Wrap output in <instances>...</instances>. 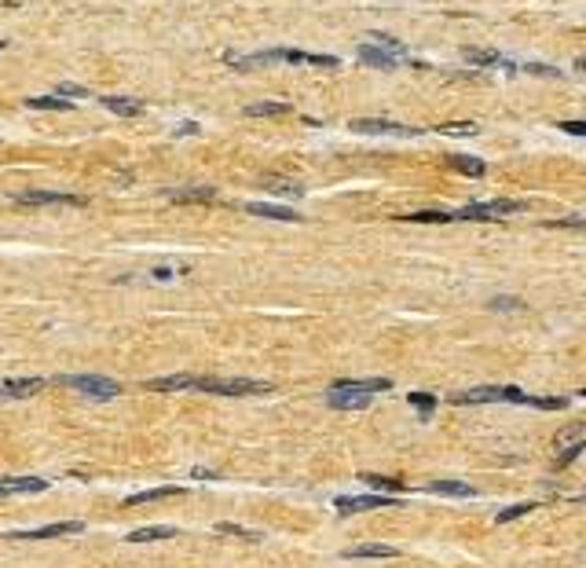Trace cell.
Segmentation results:
<instances>
[{
    "label": "cell",
    "instance_id": "cell-1",
    "mask_svg": "<svg viewBox=\"0 0 586 568\" xmlns=\"http://www.w3.org/2000/svg\"><path fill=\"white\" fill-rule=\"evenodd\" d=\"M454 407H469V403H528V393H520L513 385H480V388H469V393H454L451 396Z\"/></svg>",
    "mask_w": 586,
    "mask_h": 568
},
{
    "label": "cell",
    "instance_id": "cell-2",
    "mask_svg": "<svg viewBox=\"0 0 586 568\" xmlns=\"http://www.w3.org/2000/svg\"><path fill=\"white\" fill-rule=\"evenodd\" d=\"M202 393H220V396H257V393H271L268 381H253V378H198Z\"/></svg>",
    "mask_w": 586,
    "mask_h": 568
},
{
    "label": "cell",
    "instance_id": "cell-3",
    "mask_svg": "<svg viewBox=\"0 0 586 568\" xmlns=\"http://www.w3.org/2000/svg\"><path fill=\"white\" fill-rule=\"evenodd\" d=\"M62 385H70V388H77V393H85V396H92V400H114L121 393V385L114 381V378H103V374H62L59 378Z\"/></svg>",
    "mask_w": 586,
    "mask_h": 568
},
{
    "label": "cell",
    "instance_id": "cell-4",
    "mask_svg": "<svg viewBox=\"0 0 586 568\" xmlns=\"http://www.w3.org/2000/svg\"><path fill=\"white\" fill-rule=\"evenodd\" d=\"M524 202H513V198H498V202H480V205H465L454 213V220H498V217H510L520 213Z\"/></svg>",
    "mask_w": 586,
    "mask_h": 568
},
{
    "label": "cell",
    "instance_id": "cell-5",
    "mask_svg": "<svg viewBox=\"0 0 586 568\" xmlns=\"http://www.w3.org/2000/svg\"><path fill=\"white\" fill-rule=\"evenodd\" d=\"M334 506L341 513H363V510H388V506H396V499H388V495H341Z\"/></svg>",
    "mask_w": 586,
    "mask_h": 568
},
{
    "label": "cell",
    "instance_id": "cell-6",
    "mask_svg": "<svg viewBox=\"0 0 586 568\" xmlns=\"http://www.w3.org/2000/svg\"><path fill=\"white\" fill-rule=\"evenodd\" d=\"M348 128L355 133H370V136H418V128H407L396 121H381V118H355Z\"/></svg>",
    "mask_w": 586,
    "mask_h": 568
},
{
    "label": "cell",
    "instance_id": "cell-7",
    "mask_svg": "<svg viewBox=\"0 0 586 568\" xmlns=\"http://www.w3.org/2000/svg\"><path fill=\"white\" fill-rule=\"evenodd\" d=\"M15 202H22V205H85V198L62 194V191H26V194H15Z\"/></svg>",
    "mask_w": 586,
    "mask_h": 568
},
{
    "label": "cell",
    "instance_id": "cell-8",
    "mask_svg": "<svg viewBox=\"0 0 586 568\" xmlns=\"http://www.w3.org/2000/svg\"><path fill=\"white\" fill-rule=\"evenodd\" d=\"M151 393H184V388H198L194 374H169V378H151L146 381Z\"/></svg>",
    "mask_w": 586,
    "mask_h": 568
},
{
    "label": "cell",
    "instance_id": "cell-9",
    "mask_svg": "<svg viewBox=\"0 0 586 568\" xmlns=\"http://www.w3.org/2000/svg\"><path fill=\"white\" fill-rule=\"evenodd\" d=\"M327 403H330V407H337V411H360V407H367V403H370V396L367 393H352V388H330Z\"/></svg>",
    "mask_w": 586,
    "mask_h": 568
},
{
    "label": "cell",
    "instance_id": "cell-10",
    "mask_svg": "<svg viewBox=\"0 0 586 568\" xmlns=\"http://www.w3.org/2000/svg\"><path fill=\"white\" fill-rule=\"evenodd\" d=\"M81 528V521H59V525H44V528H37V532H19L15 539H55V535H77Z\"/></svg>",
    "mask_w": 586,
    "mask_h": 568
},
{
    "label": "cell",
    "instance_id": "cell-11",
    "mask_svg": "<svg viewBox=\"0 0 586 568\" xmlns=\"http://www.w3.org/2000/svg\"><path fill=\"white\" fill-rule=\"evenodd\" d=\"M330 388H352V393H367V396H374V393H388V388H393V381H388V378H360V381L341 378V381H334Z\"/></svg>",
    "mask_w": 586,
    "mask_h": 568
},
{
    "label": "cell",
    "instance_id": "cell-12",
    "mask_svg": "<svg viewBox=\"0 0 586 568\" xmlns=\"http://www.w3.org/2000/svg\"><path fill=\"white\" fill-rule=\"evenodd\" d=\"M0 385H4V396H11V400H26V396L41 393L44 378H8V381H0Z\"/></svg>",
    "mask_w": 586,
    "mask_h": 568
},
{
    "label": "cell",
    "instance_id": "cell-13",
    "mask_svg": "<svg viewBox=\"0 0 586 568\" xmlns=\"http://www.w3.org/2000/svg\"><path fill=\"white\" fill-rule=\"evenodd\" d=\"M246 213L264 217V220H286V224H297V220H301L297 213H293V209H286V205H264V202H250V205H246Z\"/></svg>",
    "mask_w": 586,
    "mask_h": 568
},
{
    "label": "cell",
    "instance_id": "cell-14",
    "mask_svg": "<svg viewBox=\"0 0 586 568\" xmlns=\"http://www.w3.org/2000/svg\"><path fill=\"white\" fill-rule=\"evenodd\" d=\"M360 62L378 67V70H393L396 67V55L393 52H381V48H374V44H360Z\"/></svg>",
    "mask_w": 586,
    "mask_h": 568
},
{
    "label": "cell",
    "instance_id": "cell-15",
    "mask_svg": "<svg viewBox=\"0 0 586 568\" xmlns=\"http://www.w3.org/2000/svg\"><path fill=\"white\" fill-rule=\"evenodd\" d=\"M282 62H308V67H322V70L341 67L334 55H312V52H282Z\"/></svg>",
    "mask_w": 586,
    "mask_h": 568
},
{
    "label": "cell",
    "instance_id": "cell-16",
    "mask_svg": "<svg viewBox=\"0 0 586 568\" xmlns=\"http://www.w3.org/2000/svg\"><path fill=\"white\" fill-rule=\"evenodd\" d=\"M586 444V426H564L557 436H553V447L568 451V447H582Z\"/></svg>",
    "mask_w": 586,
    "mask_h": 568
},
{
    "label": "cell",
    "instance_id": "cell-17",
    "mask_svg": "<svg viewBox=\"0 0 586 568\" xmlns=\"http://www.w3.org/2000/svg\"><path fill=\"white\" fill-rule=\"evenodd\" d=\"M100 103H103L107 110H114V114H121V118H136V114L143 110L139 100H125V95H103Z\"/></svg>",
    "mask_w": 586,
    "mask_h": 568
},
{
    "label": "cell",
    "instance_id": "cell-18",
    "mask_svg": "<svg viewBox=\"0 0 586 568\" xmlns=\"http://www.w3.org/2000/svg\"><path fill=\"white\" fill-rule=\"evenodd\" d=\"M0 488H4L8 495H11V492L29 495V492H44L48 480H41V477H15V480H0Z\"/></svg>",
    "mask_w": 586,
    "mask_h": 568
},
{
    "label": "cell",
    "instance_id": "cell-19",
    "mask_svg": "<svg viewBox=\"0 0 586 568\" xmlns=\"http://www.w3.org/2000/svg\"><path fill=\"white\" fill-rule=\"evenodd\" d=\"M172 202H217L213 187H184V191H169Z\"/></svg>",
    "mask_w": 586,
    "mask_h": 568
},
{
    "label": "cell",
    "instance_id": "cell-20",
    "mask_svg": "<svg viewBox=\"0 0 586 568\" xmlns=\"http://www.w3.org/2000/svg\"><path fill=\"white\" fill-rule=\"evenodd\" d=\"M429 492H436V495H462V499L477 495L473 484H458V480H436V484H429Z\"/></svg>",
    "mask_w": 586,
    "mask_h": 568
},
{
    "label": "cell",
    "instance_id": "cell-21",
    "mask_svg": "<svg viewBox=\"0 0 586 568\" xmlns=\"http://www.w3.org/2000/svg\"><path fill=\"white\" fill-rule=\"evenodd\" d=\"M400 550L396 546H385V543H367V546H352L345 557H396Z\"/></svg>",
    "mask_w": 586,
    "mask_h": 568
},
{
    "label": "cell",
    "instance_id": "cell-22",
    "mask_svg": "<svg viewBox=\"0 0 586 568\" xmlns=\"http://www.w3.org/2000/svg\"><path fill=\"white\" fill-rule=\"evenodd\" d=\"M176 535V528H169V525H154V528H139V532H132L128 535V543H154V539H172Z\"/></svg>",
    "mask_w": 586,
    "mask_h": 568
},
{
    "label": "cell",
    "instance_id": "cell-23",
    "mask_svg": "<svg viewBox=\"0 0 586 568\" xmlns=\"http://www.w3.org/2000/svg\"><path fill=\"white\" fill-rule=\"evenodd\" d=\"M451 165L458 169L462 176H484V169H487L484 161L473 158V154H454V158H451Z\"/></svg>",
    "mask_w": 586,
    "mask_h": 568
},
{
    "label": "cell",
    "instance_id": "cell-24",
    "mask_svg": "<svg viewBox=\"0 0 586 568\" xmlns=\"http://www.w3.org/2000/svg\"><path fill=\"white\" fill-rule=\"evenodd\" d=\"M367 488H374V492H400L403 488V480H396V477H381V473H363L360 477Z\"/></svg>",
    "mask_w": 586,
    "mask_h": 568
},
{
    "label": "cell",
    "instance_id": "cell-25",
    "mask_svg": "<svg viewBox=\"0 0 586 568\" xmlns=\"http://www.w3.org/2000/svg\"><path fill=\"white\" fill-rule=\"evenodd\" d=\"M184 488H151V492H136V495H128L125 502L128 506H139V502H154V499H172V495H180Z\"/></svg>",
    "mask_w": 586,
    "mask_h": 568
},
{
    "label": "cell",
    "instance_id": "cell-26",
    "mask_svg": "<svg viewBox=\"0 0 586 568\" xmlns=\"http://www.w3.org/2000/svg\"><path fill=\"white\" fill-rule=\"evenodd\" d=\"M275 114H289V103H253V107H246V118H275Z\"/></svg>",
    "mask_w": 586,
    "mask_h": 568
},
{
    "label": "cell",
    "instance_id": "cell-27",
    "mask_svg": "<svg viewBox=\"0 0 586 568\" xmlns=\"http://www.w3.org/2000/svg\"><path fill=\"white\" fill-rule=\"evenodd\" d=\"M29 110H74V103L55 100V95H37V100H26Z\"/></svg>",
    "mask_w": 586,
    "mask_h": 568
},
{
    "label": "cell",
    "instance_id": "cell-28",
    "mask_svg": "<svg viewBox=\"0 0 586 568\" xmlns=\"http://www.w3.org/2000/svg\"><path fill=\"white\" fill-rule=\"evenodd\" d=\"M264 187H268L271 194H289V198H301V194H304V187L293 184V180H268Z\"/></svg>",
    "mask_w": 586,
    "mask_h": 568
},
{
    "label": "cell",
    "instance_id": "cell-29",
    "mask_svg": "<svg viewBox=\"0 0 586 568\" xmlns=\"http://www.w3.org/2000/svg\"><path fill=\"white\" fill-rule=\"evenodd\" d=\"M403 220H418V224H447L454 220L451 213H440V209H421V213H411V217H403Z\"/></svg>",
    "mask_w": 586,
    "mask_h": 568
},
{
    "label": "cell",
    "instance_id": "cell-30",
    "mask_svg": "<svg viewBox=\"0 0 586 568\" xmlns=\"http://www.w3.org/2000/svg\"><path fill=\"white\" fill-rule=\"evenodd\" d=\"M528 403H531V407H539V411H561V407H568L564 396H528Z\"/></svg>",
    "mask_w": 586,
    "mask_h": 568
},
{
    "label": "cell",
    "instance_id": "cell-31",
    "mask_svg": "<svg viewBox=\"0 0 586 568\" xmlns=\"http://www.w3.org/2000/svg\"><path fill=\"white\" fill-rule=\"evenodd\" d=\"M535 510V502H520V506H506L498 513V525H510V521H517V517H524V513H531Z\"/></svg>",
    "mask_w": 586,
    "mask_h": 568
},
{
    "label": "cell",
    "instance_id": "cell-32",
    "mask_svg": "<svg viewBox=\"0 0 586 568\" xmlns=\"http://www.w3.org/2000/svg\"><path fill=\"white\" fill-rule=\"evenodd\" d=\"M440 133H447V136H477V125L473 121H451V125H440Z\"/></svg>",
    "mask_w": 586,
    "mask_h": 568
},
{
    "label": "cell",
    "instance_id": "cell-33",
    "mask_svg": "<svg viewBox=\"0 0 586 568\" xmlns=\"http://www.w3.org/2000/svg\"><path fill=\"white\" fill-rule=\"evenodd\" d=\"M411 403L421 411V418H429V414H432V407H436V400H432L429 393H411Z\"/></svg>",
    "mask_w": 586,
    "mask_h": 568
},
{
    "label": "cell",
    "instance_id": "cell-34",
    "mask_svg": "<svg viewBox=\"0 0 586 568\" xmlns=\"http://www.w3.org/2000/svg\"><path fill=\"white\" fill-rule=\"evenodd\" d=\"M465 55H469V62H480V67H491V62H498L495 52H477V48H473V52H465Z\"/></svg>",
    "mask_w": 586,
    "mask_h": 568
},
{
    "label": "cell",
    "instance_id": "cell-35",
    "mask_svg": "<svg viewBox=\"0 0 586 568\" xmlns=\"http://www.w3.org/2000/svg\"><path fill=\"white\" fill-rule=\"evenodd\" d=\"M370 41H378L381 48H388L393 55H403V48H400V41H393V37H385V34H370Z\"/></svg>",
    "mask_w": 586,
    "mask_h": 568
},
{
    "label": "cell",
    "instance_id": "cell-36",
    "mask_svg": "<svg viewBox=\"0 0 586 568\" xmlns=\"http://www.w3.org/2000/svg\"><path fill=\"white\" fill-rule=\"evenodd\" d=\"M557 128L568 133V136H586V121H561Z\"/></svg>",
    "mask_w": 586,
    "mask_h": 568
},
{
    "label": "cell",
    "instance_id": "cell-37",
    "mask_svg": "<svg viewBox=\"0 0 586 568\" xmlns=\"http://www.w3.org/2000/svg\"><path fill=\"white\" fill-rule=\"evenodd\" d=\"M59 95H74V100H85V88H81V85H70V81H62V85H59Z\"/></svg>",
    "mask_w": 586,
    "mask_h": 568
},
{
    "label": "cell",
    "instance_id": "cell-38",
    "mask_svg": "<svg viewBox=\"0 0 586 568\" xmlns=\"http://www.w3.org/2000/svg\"><path fill=\"white\" fill-rule=\"evenodd\" d=\"M224 535H238V539H257V532H246V528H238V525H220Z\"/></svg>",
    "mask_w": 586,
    "mask_h": 568
},
{
    "label": "cell",
    "instance_id": "cell-39",
    "mask_svg": "<svg viewBox=\"0 0 586 568\" xmlns=\"http://www.w3.org/2000/svg\"><path fill=\"white\" fill-rule=\"evenodd\" d=\"M491 308H495V312H510V308H520V301L517 297H495Z\"/></svg>",
    "mask_w": 586,
    "mask_h": 568
},
{
    "label": "cell",
    "instance_id": "cell-40",
    "mask_svg": "<svg viewBox=\"0 0 586 568\" xmlns=\"http://www.w3.org/2000/svg\"><path fill=\"white\" fill-rule=\"evenodd\" d=\"M575 70H582V74H586V55H582V59H575Z\"/></svg>",
    "mask_w": 586,
    "mask_h": 568
},
{
    "label": "cell",
    "instance_id": "cell-41",
    "mask_svg": "<svg viewBox=\"0 0 586 568\" xmlns=\"http://www.w3.org/2000/svg\"><path fill=\"white\" fill-rule=\"evenodd\" d=\"M575 502H579V506H586V495H575Z\"/></svg>",
    "mask_w": 586,
    "mask_h": 568
},
{
    "label": "cell",
    "instance_id": "cell-42",
    "mask_svg": "<svg viewBox=\"0 0 586 568\" xmlns=\"http://www.w3.org/2000/svg\"><path fill=\"white\" fill-rule=\"evenodd\" d=\"M4 495H8V492H4V488H0V499H4Z\"/></svg>",
    "mask_w": 586,
    "mask_h": 568
},
{
    "label": "cell",
    "instance_id": "cell-43",
    "mask_svg": "<svg viewBox=\"0 0 586 568\" xmlns=\"http://www.w3.org/2000/svg\"><path fill=\"white\" fill-rule=\"evenodd\" d=\"M0 52H4V41H0Z\"/></svg>",
    "mask_w": 586,
    "mask_h": 568
},
{
    "label": "cell",
    "instance_id": "cell-44",
    "mask_svg": "<svg viewBox=\"0 0 586 568\" xmlns=\"http://www.w3.org/2000/svg\"><path fill=\"white\" fill-rule=\"evenodd\" d=\"M582 396H586V388H582Z\"/></svg>",
    "mask_w": 586,
    "mask_h": 568
}]
</instances>
